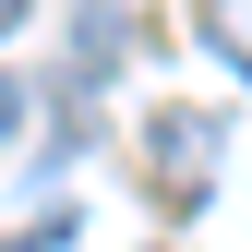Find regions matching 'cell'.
<instances>
[{
	"mask_svg": "<svg viewBox=\"0 0 252 252\" xmlns=\"http://www.w3.org/2000/svg\"><path fill=\"white\" fill-rule=\"evenodd\" d=\"M12 12H24V0H0V24H12Z\"/></svg>",
	"mask_w": 252,
	"mask_h": 252,
	"instance_id": "obj_3",
	"label": "cell"
},
{
	"mask_svg": "<svg viewBox=\"0 0 252 252\" xmlns=\"http://www.w3.org/2000/svg\"><path fill=\"white\" fill-rule=\"evenodd\" d=\"M12 132H24V84L0 72V144H12Z\"/></svg>",
	"mask_w": 252,
	"mask_h": 252,
	"instance_id": "obj_2",
	"label": "cell"
},
{
	"mask_svg": "<svg viewBox=\"0 0 252 252\" xmlns=\"http://www.w3.org/2000/svg\"><path fill=\"white\" fill-rule=\"evenodd\" d=\"M204 144H216V120H192V108L156 120V156H168V168H204Z\"/></svg>",
	"mask_w": 252,
	"mask_h": 252,
	"instance_id": "obj_1",
	"label": "cell"
}]
</instances>
